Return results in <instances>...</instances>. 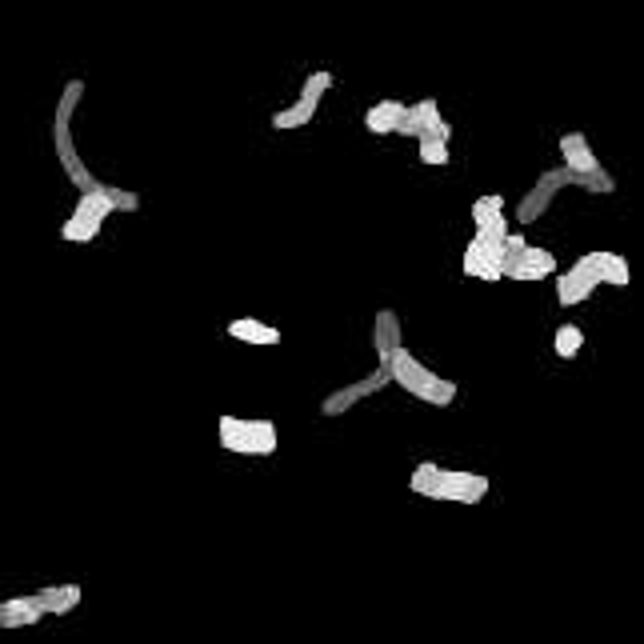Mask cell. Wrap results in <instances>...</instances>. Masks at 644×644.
I'll list each match as a JSON object with an SVG mask.
<instances>
[{"label": "cell", "mask_w": 644, "mask_h": 644, "mask_svg": "<svg viewBox=\"0 0 644 644\" xmlns=\"http://www.w3.org/2000/svg\"><path fill=\"white\" fill-rule=\"evenodd\" d=\"M84 92H88L84 80H68V84H64V92H60V100H56V112H52V148H56V160H60L68 184L80 188V192H92L100 180H96V172L84 164V156L76 152V140H72V116H76Z\"/></svg>", "instance_id": "cell-1"}, {"label": "cell", "mask_w": 644, "mask_h": 644, "mask_svg": "<svg viewBox=\"0 0 644 644\" xmlns=\"http://www.w3.org/2000/svg\"><path fill=\"white\" fill-rule=\"evenodd\" d=\"M388 372H392V384H396V388H404L408 396H416L420 404H432V408H448V404L456 400V392H460L456 380L432 372V368L420 364L408 348H400V352L388 360Z\"/></svg>", "instance_id": "cell-2"}, {"label": "cell", "mask_w": 644, "mask_h": 644, "mask_svg": "<svg viewBox=\"0 0 644 644\" xmlns=\"http://www.w3.org/2000/svg\"><path fill=\"white\" fill-rule=\"evenodd\" d=\"M216 436H220V448L224 452H236V456H272L276 444H280V432L272 420H244V416H232L224 412L216 420Z\"/></svg>", "instance_id": "cell-3"}, {"label": "cell", "mask_w": 644, "mask_h": 644, "mask_svg": "<svg viewBox=\"0 0 644 644\" xmlns=\"http://www.w3.org/2000/svg\"><path fill=\"white\" fill-rule=\"evenodd\" d=\"M492 480L484 472H464V468H440L432 488H428V500H452V504H480L488 496Z\"/></svg>", "instance_id": "cell-4"}, {"label": "cell", "mask_w": 644, "mask_h": 644, "mask_svg": "<svg viewBox=\"0 0 644 644\" xmlns=\"http://www.w3.org/2000/svg\"><path fill=\"white\" fill-rule=\"evenodd\" d=\"M564 188H572V172H564V168H544V172L536 176V184L516 200V224H532V220H540Z\"/></svg>", "instance_id": "cell-5"}, {"label": "cell", "mask_w": 644, "mask_h": 644, "mask_svg": "<svg viewBox=\"0 0 644 644\" xmlns=\"http://www.w3.org/2000/svg\"><path fill=\"white\" fill-rule=\"evenodd\" d=\"M392 384V372L384 368V364H376L368 376H360V380H352V384H344V388H332L324 400H320V416H328V420H336V416H344V412H352L360 400H368V396H376L380 388H388Z\"/></svg>", "instance_id": "cell-6"}, {"label": "cell", "mask_w": 644, "mask_h": 644, "mask_svg": "<svg viewBox=\"0 0 644 644\" xmlns=\"http://www.w3.org/2000/svg\"><path fill=\"white\" fill-rule=\"evenodd\" d=\"M396 136H408V140H420V136H432V140H452V124L440 116V104L436 100H416L404 108L400 124H396Z\"/></svg>", "instance_id": "cell-7"}, {"label": "cell", "mask_w": 644, "mask_h": 644, "mask_svg": "<svg viewBox=\"0 0 644 644\" xmlns=\"http://www.w3.org/2000/svg\"><path fill=\"white\" fill-rule=\"evenodd\" d=\"M508 240V236H504ZM504 240H484V236H472L468 248H464V276H476V280H504Z\"/></svg>", "instance_id": "cell-8"}, {"label": "cell", "mask_w": 644, "mask_h": 644, "mask_svg": "<svg viewBox=\"0 0 644 644\" xmlns=\"http://www.w3.org/2000/svg\"><path fill=\"white\" fill-rule=\"evenodd\" d=\"M596 288H600V276H596V268L588 264V256H580L568 272H560V276H556V300H560L564 308L584 304Z\"/></svg>", "instance_id": "cell-9"}, {"label": "cell", "mask_w": 644, "mask_h": 644, "mask_svg": "<svg viewBox=\"0 0 644 644\" xmlns=\"http://www.w3.org/2000/svg\"><path fill=\"white\" fill-rule=\"evenodd\" d=\"M372 348H376V360L384 368L404 348V324H400L396 308H376V316H372Z\"/></svg>", "instance_id": "cell-10"}, {"label": "cell", "mask_w": 644, "mask_h": 644, "mask_svg": "<svg viewBox=\"0 0 644 644\" xmlns=\"http://www.w3.org/2000/svg\"><path fill=\"white\" fill-rule=\"evenodd\" d=\"M552 272H556V256L548 248H540V244H524L520 256L504 260V276L508 280H544Z\"/></svg>", "instance_id": "cell-11"}, {"label": "cell", "mask_w": 644, "mask_h": 644, "mask_svg": "<svg viewBox=\"0 0 644 644\" xmlns=\"http://www.w3.org/2000/svg\"><path fill=\"white\" fill-rule=\"evenodd\" d=\"M560 160H564L560 168L572 172V176H592V172L604 168L600 156L592 152V144H588L584 132H564V136H560Z\"/></svg>", "instance_id": "cell-12"}, {"label": "cell", "mask_w": 644, "mask_h": 644, "mask_svg": "<svg viewBox=\"0 0 644 644\" xmlns=\"http://www.w3.org/2000/svg\"><path fill=\"white\" fill-rule=\"evenodd\" d=\"M472 224H476V236L484 240H504L512 228H508V216H504V196L492 192V196H480L472 204Z\"/></svg>", "instance_id": "cell-13"}, {"label": "cell", "mask_w": 644, "mask_h": 644, "mask_svg": "<svg viewBox=\"0 0 644 644\" xmlns=\"http://www.w3.org/2000/svg\"><path fill=\"white\" fill-rule=\"evenodd\" d=\"M224 332L232 340H240V344H260V348H276L280 344V328L276 324H264L256 316H236V320L224 324Z\"/></svg>", "instance_id": "cell-14"}, {"label": "cell", "mask_w": 644, "mask_h": 644, "mask_svg": "<svg viewBox=\"0 0 644 644\" xmlns=\"http://www.w3.org/2000/svg\"><path fill=\"white\" fill-rule=\"evenodd\" d=\"M40 620H44V608H40L36 592L32 596H8V600H0V628H32Z\"/></svg>", "instance_id": "cell-15"}, {"label": "cell", "mask_w": 644, "mask_h": 644, "mask_svg": "<svg viewBox=\"0 0 644 644\" xmlns=\"http://www.w3.org/2000/svg\"><path fill=\"white\" fill-rule=\"evenodd\" d=\"M36 600H40V608H44V616H68L80 600H84V588L80 584H48V588H40L36 592Z\"/></svg>", "instance_id": "cell-16"}, {"label": "cell", "mask_w": 644, "mask_h": 644, "mask_svg": "<svg viewBox=\"0 0 644 644\" xmlns=\"http://www.w3.org/2000/svg\"><path fill=\"white\" fill-rule=\"evenodd\" d=\"M584 256H588V264L596 268L600 284H616V288H624V284L632 280V268H628V260H624L620 252L600 248V252H584Z\"/></svg>", "instance_id": "cell-17"}, {"label": "cell", "mask_w": 644, "mask_h": 644, "mask_svg": "<svg viewBox=\"0 0 644 644\" xmlns=\"http://www.w3.org/2000/svg\"><path fill=\"white\" fill-rule=\"evenodd\" d=\"M404 108H408V104H400V100H376V104L364 112V128H368L372 136H396V124H400Z\"/></svg>", "instance_id": "cell-18"}, {"label": "cell", "mask_w": 644, "mask_h": 644, "mask_svg": "<svg viewBox=\"0 0 644 644\" xmlns=\"http://www.w3.org/2000/svg\"><path fill=\"white\" fill-rule=\"evenodd\" d=\"M108 212H112V204H108V196H104V180H100L92 192H80V196H76V208H72V216H80V220H88V224H104Z\"/></svg>", "instance_id": "cell-19"}, {"label": "cell", "mask_w": 644, "mask_h": 644, "mask_svg": "<svg viewBox=\"0 0 644 644\" xmlns=\"http://www.w3.org/2000/svg\"><path fill=\"white\" fill-rule=\"evenodd\" d=\"M312 116H316V104L296 100V104H288V108H280V112L272 116V128H276V132H292V128L312 124Z\"/></svg>", "instance_id": "cell-20"}, {"label": "cell", "mask_w": 644, "mask_h": 644, "mask_svg": "<svg viewBox=\"0 0 644 644\" xmlns=\"http://www.w3.org/2000/svg\"><path fill=\"white\" fill-rule=\"evenodd\" d=\"M552 348H556L560 360H576V352L584 348V332L576 324H560L556 336H552Z\"/></svg>", "instance_id": "cell-21"}, {"label": "cell", "mask_w": 644, "mask_h": 644, "mask_svg": "<svg viewBox=\"0 0 644 644\" xmlns=\"http://www.w3.org/2000/svg\"><path fill=\"white\" fill-rule=\"evenodd\" d=\"M332 80H336V76H332L328 68H316V72H308V76H304V84H300V96H296V100L320 104V96H324V92L332 88Z\"/></svg>", "instance_id": "cell-22"}, {"label": "cell", "mask_w": 644, "mask_h": 644, "mask_svg": "<svg viewBox=\"0 0 644 644\" xmlns=\"http://www.w3.org/2000/svg\"><path fill=\"white\" fill-rule=\"evenodd\" d=\"M96 232H100V224H88L80 216H68L60 224V240H72V244H88V240H96Z\"/></svg>", "instance_id": "cell-23"}, {"label": "cell", "mask_w": 644, "mask_h": 644, "mask_svg": "<svg viewBox=\"0 0 644 644\" xmlns=\"http://www.w3.org/2000/svg\"><path fill=\"white\" fill-rule=\"evenodd\" d=\"M416 152H420V160H424V164H432V168H440V164H448V144H444V140H432V136H420V140H416Z\"/></svg>", "instance_id": "cell-24"}, {"label": "cell", "mask_w": 644, "mask_h": 644, "mask_svg": "<svg viewBox=\"0 0 644 644\" xmlns=\"http://www.w3.org/2000/svg\"><path fill=\"white\" fill-rule=\"evenodd\" d=\"M104 196L112 204V212H140V196L132 188H116V184H104Z\"/></svg>", "instance_id": "cell-25"}]
</instances>
